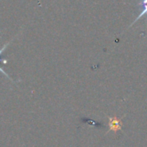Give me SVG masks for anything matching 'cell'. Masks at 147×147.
Returning <instances> with one entry per match:
<instances>
[{
  "instance_id": "6da1fadb",
  "label": "cell",
  "mask_w": 147,
  "mask_h": 147,
  "mask_svg": "<svg viewBox=\"0 0 147 147\" xmlns=\"http://www.w3.org/2000/svg\"><path fill=\"white\" fill-rule=\"evenodd\" d=\"M109 131H118L121 130V123L120 120L117 118H109Z\"/></svg>"
},
{
  "instance_id": "3957f363",
  "label": "cell",
  "mask_w": 147,
  "mask_h": 147,
  "mask_svg": "<svg viewBox=\"0 0 147 147\" xmlns=\"http://www.w3.org/2000/svg\"><path fill=\"white\" fill-rule=\"evenodd\" d=\"M147 5V0H142V2L140 3V5Z\"/></svg>"
},
{
  "instance_id": "7a4b0ae2",
  "label": "cell",
  "mask_w": 147,
  "mask_h": 147,
  "mask_svg": "<svg viewBox=\"0 0 147 147\" xmlns=\"http://www.w3.org/2000/svg\"><path fill=\"white\" fill-rule=\"evenodd\" d=\"M145 14H147V5H144V9L142 10V11H141V13L139 14V16L136 18V20L134 21V23L136 22V21H138V19H140L144 15H145Z\"/></svg>"
}]
</instances>
